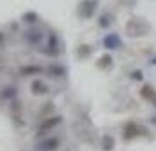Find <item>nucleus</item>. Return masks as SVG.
<instances>
[{
    "label": "nucleus",
    "mask_w": 156,
    "mask_h": 151,
    "mask_svg": "<svg viewBox=\"0 0 156 151\" xmlns=\"http://www.w3.org/2000/svg\"><path fill=\"white\" fill-rule=\"evenodd\" d=\"M153 32V25L144 16H132L125 23V34L130 39H140Z\"/></svg>",
    "instance_id": "obj_1"
},
{
    "label": "nucleus",
    "mask_w": 156,
    "mask_h": 151,
    "mask_svg": "<svg viewBox=\"0 0 156 151\" xmlns=\"http://www.w3.org/2000/svg\"><path fill=\"white\" fill-rule=\"evenodd\" d=\"M104 48H105L107 51H116L119 49V48H123V39L119 37V34H107L105 37H104Z\"/></svg>",
    "instance_id": "obj_3"
},
{
    "label": "nucleus",
    "mask_w": 156,
    "mask_h": 151,
    "mask_svg": "<svg viewBox=\"0 0 156 151\" xmlns=\"http://www.w3.org/2000/svg\"><path fill=\"white\" fill-rule=\"evenodd\" d=\"M97 5H98V0H84V2L81 4V9H83L81 16L91 18V16L95 14V11H97Z\"/></svg>",
    "instance_id": "obj_5"
},
{
    "label": "nucleus",
    "mask_w": 156,
    "mask_h": 151,
    "mask_svg": "<svg viewBox=\"0 0 156 151\" xmlns=\"http://www.w3.org/2000/svg\"><path fill=\"white\" fill-rule=\"evenodd\" d=\"M149 130L144 127V125H139L137 121H126L123 125V132H121V137L123 141H133V139H139V137H147Z\"/></svg>",
    "instance_id": "obj_2"
},
{
    "label": "nucleus",
    "mask_w": 156,
    "mask_h": 151,
    "mask_svg": "<svg viewBox=\"0 0 156 151\" xmlns=\"http://www.w3.org/2000/svg\"><path fill=\"white\" fill-rule=\"evenodd\" d=\"M149 125H153V127H156V114L149 118Z\"/></svg>",
    "instance_id": "obj_11"
},
{
    "label": "nucleus",
    "mask_w": 156,
    "mask_h": 151,
    "mask_svg": "<svg viewBox=\"0 0 156 151\" xmlns=\"http://www.w3.org/2000/svg\"><path fill=\"white\" fill-rule=\"evenodd\" d=\"M112 65H114L112 55H109V53L102 55V56L98 58V62H97V67H98L100 70H107V69H111Z\"/></svg>",
    "instance_id": "obj_7"
},
{
    "label": "nucleus",
    "mask_w": 156,
    "mask_h": 151,
    "mask_svg": "<svg viewBox=\"0 0 156 151\" xmlns=\"http://www.w3.org/2000/svg\"><path fill=\"white\" fill-rule=\"evenodd\" d=\"M112 23H114V14H111V13H104V14L98 18V27L104 28V30L111 28Z\"/></svg>",
    "instance_id": "obj_8"
},
{
    "label": "nucleus",
    "mask_w": 156,
    "mask_h": 151,
    "mask_svg": "<svg viewBox=\"0 0 156 151\" xmlns=\"http://www.w3.org/2000/svg\"><path fill=\"white\" fill-rule=\"evenodd\" d=\"M91 53H93V49L90 48V46H81V48H79V56L81 58L91 56Z\"/></svg>",
    "instance_id": "obj_10"
},
{
    "label": "nucleus",
    "mask_w": 156,
    "mask_h": 151,
    "mask_svg": "<svg viewBox=\"0 0 156 151\" xmlns=\"http://www.w3.org/2000/svg\"><path fill=\"white\" fill-rule=\"evenodd\" d=\"M149 65H154V67H156V53L151 56V60H149Z\"/></svg>",
    "instance_id": "obj_12"
},
{
    "label": "nucleus",
    "mask_w": 156,
    "mask_h": 151,
    "mask_svg": "<svg viewBox=\"0 0 156 151\" xmlns=\"http://www.w3.org/2000/svg\"><path fill=\"white\" fill-rule=\"evenodd\" d=\"M130 79L135 81V83H142L144 81V70L142 69H135V70L130 72Z\"/></svg>",
    "instance_id": "obj_9"
},
{
    "label": "nucleus",
    "mask_w": 156,
    "mask_h": 151,
    "mask_svg": "<svg viewBox=\"0 0 156 151\" xmlns=\"http://www.w3.org/2000/svg\"><path fill=\"white\" fill-rule=\"evenodd\" d=\"M100 148H102V151H114L116 139L112 137V134H104L100 137Z\"/></svg>",
    "instance_id": "obj_6"
},
{
    "label": "nucleus",
    "mask_w": 156,
    "mask_h": 151,
    "mask_svg": "<svg viewBox=\"0 0 156 151\" xmlns=\"http://www.w3.org/2000/svg\"><path fill=\"white\" fill-rule=\"evenodd\" d=\"M139 95H140L142 100H146V102H151V104L156 102V90H154V86H151L149 83H144V84H142L140 90H139Z\"/></svg>",
    "instance_id": "obj_4"
}]
</instances>
